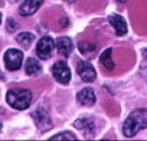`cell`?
Wrapping results in <instances>:
<instances>
[{
  "label": "cell",
  "instance_id": "cell-8",
  "mask_svg": "<svg viewBox=\"0 0 147 141\" xmlns=\"http://www.w3.org/2000/svg\"><path fill=\"white\" fill-rule=\"evenodd\" d=\"M45 0H25L19 9V14L21 16H30L35 14L43 4Z\"/></svg>",
  "mask_w": 147,
  "mask_h": 141
},
{
  "label": "cell",
  "instance_id": "cell-2",
  "mask_svg": "<svg viewBox=\"0 0 147 141\" xmlns=\"http://www.w3.org/2000/svg\"><path fill=\"white\" fill-rule=\"evenodd\" d=\"M32 94L28 89H11L6 93V102L16 110H25L31 104Z\"/></svg>",
  "mask_w": 147,
  "mask_h": 141
},
{
  "label": "cell",
  "instance_id": "cell-15",
  "mask_svg": "<svg viewBox=\"0 0 147 141\" xmlns=\"http://www.w3.org/2000/svg\"><path fill=\"white\" fill-rule=\"evenodd\" d=\"M74 126L77 129H80V130H85L87 132H89V127H94V124L92 120H88V119H79L74 123Z\"/></svg>",
  "mask_w": 147,
  "mask_h": 141
},
{
  "label": "cell",
  "instance_id": "cell-19",
  "mask_svg": "<svg viewBox=\"0 0 147 141\" xmlns=\"http://www.w3.org/2000/svg\"><path fill=\"white\" fill-rule=\"evenodd\" d=\"M66 1H68V3H74L76 0H66Z\"/></svg>",
  "mask_w": 147,
  "mask_h": 141
},
{
  "label": "cell",
  "instance_id": "cell-17",
  "mask_svg": "<svg viewBox=\"0 0 147 141\" xmlns=\"http://www.w3.org/2000/svg\"><path fill=\"white\" fill-rule=\"evenodd\" d=\"M96 47L94 46V45H89L87 42H82L79 43V49H80V52L82 53H88V52H92L94 51Z\"/></svg>",
  "mask_w": 147,
  "mask_h": 141
},
{
  "label": "cell",
  "instance_id": "cell-22",
  "mask_svg": "<svg viewBox=\"0 0 147 141\" xmlns=\"http://www.w3.org/2000/svg\"><path fill=\"white\" fill-rule=\"evenodd\" d=\"M0 24H1V14H0Z\"/></svg>",
  "mask_w": 147,
  "mask_h": 141
},
{
  "label": "cell",
  "instance_id": "cell-10",
  "mask_svg": "<svg viewBox=\"0 0 147 141\" xmlns=\"http://www.w3.org/2000/svg\"><path fill=\"white\" fill-rule=\"evenodd\" d=\"M77 99H78V102L82 105H85V106H92L96 100L95 93H94V90L92 88L82 89L78 93V95H77Z\"/></svg>",
  "mask_w": 147,
  "mask_h": 141
},
{
  "label": "cell",
  "instance_id": "cell-4",
  "mask_svg": "<svg viewBox=\"0 0 147 141\" xmlns=\"http://www.w3.org/2000/svg\"><path fill=\"white\" fill-rule=\"evenodd\" d=\"M31 117L35 120L36 125H37V127L41 131H47L52 127L51 118H50V115H48V113L46 111L45 108H42V106L37 108V109L31 114Z\"/></svg>",
  "mask_w": 147,
  "mask_h": 141
},
{
  "label": "cell",
  "instance_id": "cell-20",
  "mask_svg": "<svg viewBox=\"0 0 147 141\" xmlns=\"http://www.w3.org/2000/svg\"><path fill=\"white\" fill-rule=\"evenodd\" d=\"M10 3H16V1H19V0H9Z\"/></svg>",
  "mask_w": 147,
  "mask_h": 141
},
{
  "label": "cell",
  "instance_id": "cell-16",
  "mask_svg": "<svg viewBox=\"0 0 147 141\" xmlns=\"http://www.w3.org/2000/svg\"><path fill=\"white\" fill-rule=\"evenodd\" d=\"M76 140L77 138L74 136L73 132H69V131H64V132H61V134H57L56 136H52L51 140Z\"/></svg>",
  "mask_w": 147,
  "mask_h": 141
},
{
  "label": "cell",
  "instance_id": "cell-13",
  "mask_svg": "<svg viewBox=\"0 0 147 141\" xmlns=\"http://www.w3.org/2000/svg\"><path fill=\"white\" fill-rule=\"evenodd\" d=\"M111 51L113 49L111 48H108V49H105V51L101 53V56H100V62H101V64L104 66L107 69L109 70H113L114 69V62L111 60Z\"/></svg>",
  "mask_w": 147,
  "mask_h": 141
},
{
  "label": "cell",
  "instance_id": "cell-14",
  "mask_svg": "<svg viewBox=\"0 0 147 141\" xmlns=\"http://www.w3.org/2000/svg\"><path fill=\"white\" fill-rule=\"evenodd\" d=\"M16 41H18L22 47L28 48L30 45L32 43V41H34V35L28 34V32H22V34H20L18 37H16Z\"/></svg>",
  "mask_w": 147,
  "mask_h": 141
},
{
  "label": "cell",
  "instance_id": "cell-21",
  "mask_svg": "<svg viewBox=\"0 0 147 141\" xmlns=\"http://www.w3.org/2000/svg\"><path fill=\"white\" fill-rule=\"evenodd\" d=\"M1 127H3V125H1V121H0V131H1Z\"/></svg>",
  "mask_w": 147,
  "mask_h": 141
},
{
  "label": "cell",
  "instance_id": "cell-7",
  "mask_svg": "<svg viewBox=\"0 0 147 141\" xmlns=\"http://www.w3.org/2000/svg\"><path fill=\"white\" fill-rule=\"evenodd\" d=\"M77 72H78L79 77L82 78V81L90 83L93 81H95L96 78V72L92 63H89L87 61H80L78 66H77Z\"/></svg>",
  "mask_w": 147,
  "mask_h": 141
},
{
  "label": "cell",
  "instance_id": "cell-3",
  "mask_svg": "<svg viewBox=\"0 0 147 141\" xmlns=\"http://www.w3.org/2000/svg\"><path fill=\"white\" fill-rule=\"evenodd\" d=\"M22 60H24L22 52L16 48L7 49L5 52V56H4V62H5V66L9 70H18L21 68Z\"/></svg>",
  "mask_w": 147,
  "mask_h": 141
},
{
  "label": "cell",
  "instance_id": "cell-12",
  "mask_svg": "<svg viewBox=\"0 0 147 141\" xmlns=\"http://www.w3.org/2000/svg\"><path fill=\"white\" fill-rule=\"evenodd\" d=\"M42 70V67L38 63L37 60L35 58H28L26 61V73L28 76H34V74H37Z\"/></svg>",
  "mask_w": 147,
  "mask_h": 141
},
{
  "label": "cell",
  "instance_id": "cell-6",
  "mask_svg": "<svg viewBox=\"0 0 147 141\" xmlns=\"http://www.w3.org/2000/svg\"><path fill=\"white\" fill-rule=\"evenodd\" d=\"M55 43L52 37L50 36H43L42 39L38 41L37 47H36V52H37V56L41 60H47L48 57H51L52 51H53Z\"/></svg>",
  "mask_w": 147,
  "mask_h": 141
},
{
  "label": "cell",
  "instance_id": "cell-1",
  "mask_svg": "<svg viewBox=\"0 0 147 141\" xmlns=\"http://www.w3.org/2000/svg\"><path fill=\"white\" fill-rule=\"evenodd\" d=\"M144 129H147V109H137L125 120L122 132L126 138H132Z\"/></svg>",
  "mask_w": 147,
  "mask_h": 141
},
{
  "label": "cell",
  "instance_id": "cell-18",
  "mask_svg": "<svg viewBox=\"0 0 147 141\" xmlns=\"http://www.w3.org/2000/svg\"><path fill=\"white\" fill-rule=\"evenodd\" d=\"M117 1H120V3H126L127 0H117Z\"/></svg>",
  "mask_w": 147,
  "mask_h": 141
},
{
  "label": "cell",
  "instance_id": "cell-9",
  "mask_svg": "<svg viewBox=\"0 0 147 141\" xmlns=\"http://www.w3.org/2000/svg\"><path fill=\"white\" fill-rule=\"evenodd\" d=\"M109 22L114 27L117 36H124L127 32V25H126L125 19L120 15H110Z\"/></svg>",
  "mask_w": 147,
  "mask_h": 141
},
{
  "label": "cell",
  "instance_id": "cell-5",
  "mask_svg": "<svg viewBox=\"0 0 147 141\" xmlns=\"http://www.w3.org/2000/svg\"><path fill=\"white\" fill-rule=\"evenodd\" d=\"M52 74H53L55 79L57 82L62 83V84H67L71 81V69L67 66L64 61L56 62L52 67Z\"/></svg>",
  "mask_w": 147,
  "mask_h": 141
},
{
  "label": "cell",
  "instance_id": "cell-11",
  "mask_svg": "<svg viewBox=\"0 0 147 141\" xmlns=\"http://www.w3.org/2000/svg\"><path fill=\"white\" fill-rule=\"evenodd\" d=\"M56 47L58 53L64 57H68L73 51V42L69 37H59L56 41Z\"/></svg>",
  "mask_w": 147,
  "mask_h": 141
}]
</instances>
